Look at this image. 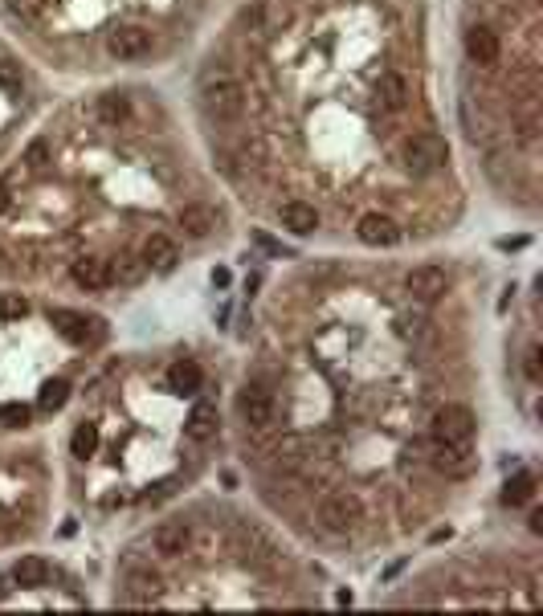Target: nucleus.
<instances>
[{
    "label": "nucleus",
    "instance_id": "f257e3e1",
    "mask_svg": "<svg viewBox=\"0 0 543 616\" xmlns=\"http://www.w3.org/2000/svg\"><path fill=\"white\" fill-rule=\"evenodd\" d=\"M319 522H323V530H331V535H348V530H356L359 522H364V502H359V494L356 490L323 494Z\"/></svg>",
    "mask_w": 543,
    "mask_h": 616
},
{
    "label": "nucleus",
    "instance_id": "f03ea898",
    "mask_svg": "<svg viewBox=\"0 0 543 616\" xmlns=\"http://www.w3.org/2000/svg\"><path fill=\"white\" fill-rule=\"evenodd\" d=\"M446 160H449V147L441 136H413V139H405V147H400V164H405L413 176L437 172V168H446Z\"/></svg>",
    "mask_w": 543,
    "mask_h": 616
},
{
    "label": "nucleus",
    "instance_id": "7ed1b4c3",
    "mask_svg": "<svg viewBox=\"0 0 543 616\" xmlns=\"http://www.w3.org/2000/svg\"><path fill=\"white\" fill-rule=\"evenodd\" d=\"M204 111L217 119V123H233V119L245 115V86L233 82V78H217L204 86Z\"/></svg>",
    "mask_w": 543,
    "mask_h": 616
},
{
    "label": "nucleus",
    "instance_id": "20e7f679",
    "mask_svg": "<svg viewBox=\"0 0 543 616\" xmlns=\"http://www.w3.org/2000/svg\"><path fill=\"white\" fill-rule=\"evenodd\" d=\"M429 465L446 478H470L478 465L470 441H433V453H429Z\"/></svg>",
    "mask_w": 543,
    "mask_h": 616
},
{
    "label": "nucleus",
    "instance_id": "39448f33",
    "mask_svg": "<svg viewBox=\"0 0 543 616\" xmlns=\"http://www.w3.org/2000/svg\"><path fill=\"white\" fill-rule=\"evenodd\" d=\"M474 429H478V421L465 405H441L433 413V424H429L433 441H470Z\"/></svg>",
    "mask_w": 543,
    "mask_h": 616
},
{
    "label": "nucleus",
    "instance_id": "423d86ee",
    "mask_svg": "<svg viewBox=\"0 0 543 616\" xmlns=\"http://www.w3.org/2000/svg\"><path fill=\"white\" fill-rule=\"evenodd\" d=\"M237 413H242V421L250 424V429H270L274 416H278V408H274V396L266 392V388L250 384L237 392Z\"/></svg>",
    "mask_w": 543,
    "mask_h": 616
},
{
    "label": "nucleus",
    "instance_id": "0eeeda50",
    "mask_svg": "<svg viewBox=\"0 0 543 616\" xmlns=\"http://www.w3.org/2000/svg\"><path fill=\"white\" fill-rule=\"evenodd\" d=\"M107 49H111V58L119 62H139L152 53V33L139 29V25H119L107 37Z\"/></svg>",
    "mask_w": 543,
    "mask_h": 616
},
{
    "label": "nucleus",
    "instance_id": "6e6552de",
    "mask_svg": "<svg viewBox=\"0 0 543 616\" xmlns=\"http://www.w3.org/2000/svg\"><path fill=\"white\" fill-rule=\"evenodd\" d=\"M356 237L372 250H388V245H397L400 241V225L388 217V212H364L356 221Z\"/></svg>",
    "mask_w": 543,
    "mask_h": 616
},
{
    "label": "nucleus",
    "instance_id": "1a4fd4ad",
    "mask_svg": "<svg viewBox=\"0 0 543 616\" xmlns=\"http://www.w3.org/2000/svg\"><path fill=\"white\" fill-rule=\"evenodd\" d=\"M446 286H449V278L441 266H417V270H408V278H405L408 299H417V302H437L446 294Z\"/></svg>",
    "mask_w": 543,
    "mask_h": 616
},
{
    "label": "nucleus",
    "instance_id": "9d476101",
    "mask_svg": "<svg viewBox=\"0 0 543 616\" xmlns=\"http://www.w3.org/2000/svg\"><path fill=\"white\" fill-rule=\"evenodd\" d=\"M188 543H193V527L188 522H160V527L152 530V551L155 555H164V559H176V555H185Z\"/></svg>",
    "mask_w": 543,
    "mask_h": 616
},
{
    "label": "nucleus",
    "instance_id": "9b49d317",
    "mask_svg": "<svg viewBox=\"0 0 543 616\" xmlns=\"http://www.w3.org/2000/svg\"><path fill=\"white\" fill-rule=\"evenodd\" d=\"M176 261H180V250H176V241L168 233H152L144 241V266L147 270H160V274H172Z\"/></svg>",
    "mask_w": 543,
    "mask_h": 616
},
{
    "label": "nucleus",
    "instance_id": "f8f14e48",
    "mask_svg": "<svg viewBox=\"0 0 543 616\" xmlns=\"http://www.w3.org/2000/svg\"><path fill=\"white\" fill-rule=\"evenodd\" d=\"M278 221H282V229H291L294 237H310V233L319 229V212H315V204H307V201H286L278 209Z\"/></svg>",
    "mask_w": 543,
    "mask_h": 616
},
{
    "label": "nucleus",
    "instance_id": "ddd939ff",
    "mask_svg": "<svg viewBox=\"0 0 543 616\" xmlns=\"http://www.w3.org/2000/svg\"><path fill=\"white\" fill-rule=\"evenodd\" d=\"M176 225L185 229V237L204 241V237H209V233L217 229V212L209 209V204H185V209L176 212Z\"/></svg>",
    "mask_w": 543,
    "mask_h": 616
},
{
    "label": "nucleus",
    "instance_id": "4468645a",
    "mask_svg": "<svg viewBox=\"0 0 543 616\" xmlns=\"http://www.w3.org/2000/svg\"><path fill=\"white\" fill-rule=\"evenodd\" d=\"M465 53H470V62H478V66H495L498 62V33L486 29V25H474V29L465 33Z\"/></svg>",
    "mask_w": 543,
    "mask_h": 616
},
{
    "label": "nucleus",
    "instance_id": "2eb2a0df",
    "mask_svg": "<svg viewBox=\"0 0 543 616\" xmlns=\"http://www.w3.org/2000/svg\"><path fill=\"white\" fill-rule=\"evenodd\" d=\"M123 587H127V600H155L160 596V587H164V579H160V571H152V568H131L123 576Z\"/></svg>",
    "mask_w": 543,
    "mask_h": 616
},
{
    "label": "nucleus",
    "instance_id": "dca6fc26",
    "mask_svg": "<svg viewBox=\"0 0 543 616\" xmlns=\"http://www.w3.org/2000/svg\"><path fill=\"white\" fill-rule=\"evenodd\" d=\"M70 278H74L82 290H103V286H111V261H103V258H78L74 270H70Z\"/></svg>",
    "mask_w": 543,
    "mask_h": 616
},
{
    "label": "nucleus",
    "instance_id": "f3484780",
    "mask_svg": "<svg viewBox=\"0 0 543 616\" xmlns=\"http://www.w3.org/2000/svg\"><path fill=\"white\" fill-rule=\"evenodd\" d=\"M201 384H204V372L196 359H176V364L168 367V388H172V392L193 396V392H201Z\"/></svg>",
    "mask_w": 543,
    "mask_h": 616
},
{
    "label": "nucleus",
    "instance_id": "a211bd4d",
    "mask_svg": "<svg viewBox=\"0 0 543 616\" xmlns=\"http://www.w3.org/2000/svg\"><path fill=\"white\" fill-rule=\"evenodd\" d=\"M217 424H221V416H217V408L213 405H193V413H188V421H185V437L188 441H209V437L217 433Z\"/></svg>",
    "mask_w": 543,
    "mask_h": 616
},
{
    "label": "nucleus",
    "instance_id": "6ab92c4d",
    "mask_svg": "<svg viewBox=\"0 0 543 616\" xmlns=\"http://www.w3.org/2000/svg\"><path fill=\"white\" fill-rule=\"evenodd\" d=\"M49 323L58 327V335L62 339H70V343H90V323H86V315H78V310H49Z\"/></svg>",
    "mask_w": 543,
    "mask_h": 616
},
{
    "label": "nucleus",
    "instance_id": "aec40b11",
    "mask_svg": "<svg viewBox=\"0 0 543 616\" xmlns=\"http://www.w3.org/2000/svg\"><path fill=\"white\" fill-rule=\"evenodd\" d=\"M49 579V563L41 555H21L17 568H12V584L21 587H41Z\"/></svg>",
    "mask_w": 543,
    "mask_h": 616
},
{
    "label": "nucleus",
    "instance_id": "412c9836",
    "mask_svg": "<svg viewBox=\"0 0 543 616\" xmlns=\"http://www.w3.org/2000/svg\"><path fill=\"white\" fill-rule=\"evenodd\" d=\"M376 94H380V106H384V111H405L408 106V82L400 74H384L380 78V86H376Z\"/></svg>",
    "mask_w": 543,
    "mask_h": 616
},
{
    "label": "nucleus",
    "instance_id": "4be33fe9",
    "mask_svg": "<svg viewBox=\"0 0 543 616\" xmlns=\"http://www.w3.org/2000/svg\"><path fill=\"white\" fill-rule=\"evenodd\" d=\"M535 498V478L531 473H514L503 486V506H527Z\"/></svg>",
    "mask_w": 543,
    "mask_h": 616
},
{
    "label": "nucleus",
    "instance_id": "5701e85b",
    "mask_svg": "<svg viewBox=\"0 0 543 616\" xmlns=\"http://www.w3.org/2000/svg\"><path fill=\"white\" fill-rule=\"evenodd\" d=\"M98 119H103L107 127L127 123V119H131V103H127L123 94H103L98 98Z\"/></svg>",
    "mask_w": 543,
    "mask_h": 616
},
{
    "label": "nucleus",
    "instance_id": "b1692460",
    "mask_svg": "<svg viewBox=\"0 0 543 616\" xmlns=\"http://www.w3.org/2000/svg\"><path fill=\"white\" fill-rule=\"evenodd\" d=\"M147 274L144 258H115L111 261V282H123V286H139Z\"/></svg>",
    "mask_w": 543,
    "mask_h": 616
},
{
    "label": "nucleus",
    "instance_id": "393cba45",
    "mask_svg": "<svg viewBox=\"0 0 543 616\" xmlns=\"http://www.w3.org/2000/svg\"><path fill=\"white\" fill-rule=\"evenodd\" d=\"M66 400H70L66 380H45V384H41V396H37L41 413H58V408H66Z\"/></svg>",
    "mask_w": 543,
    "mask_h": 616
},
{
    "label": "nucleus",
    "instance_id": "a878e982",
    "mask_svg": "<svg viewBox=\"0 0 543 616\" xmlns=\"http://www.w3.org/2000/svg\"><path fill=\"white\" fill-rule=\"evenodd\" d=\"M70 449H74V457H95V449H98V424H90V421L78 424L74 437H70Z\"/></svg>",
    "mask_w": 543,
    "mask_h": 616
},
{
    "label": "nucleus",
    "instance_id": "bb28decb",
    "mask_svg": "<svg viewBox=\"0 0 543 616\" xmlns=\"http://www.w3.org/2000/svg\"><path fill=\"white\" fill-rule=\"evenodd\" d=\"M45 4L49 0H9V12L21 21H37L41 12H45Z\"/></svg>",
    "mask_w": 543,
    "mask_h": 616
},
{
    "label": "nucleus",
    "instance_id": "cd10ccee",
    "mask_svg": "<svg viewBox=\"0 0 543 616\" xmlns=\"http://www.w3.org/2000/svg\"><path fill=\"white\" fill-rule=\"evenodd\" d=\"M29 424V405H4L0 408V429H21Z\"/></svg>",
    "mask_w": 543,
    "mask_h": 616
},
{
    "label": "nucleus",
    "instance_id": "c85d7f7f",
    "mask_svg": "<svg viewBox=\"0 0 543 616\" xmlns=\"http://www.w3.org/2000/svg\"><path fill=\"white\" fill-rule=\"evenodd\" d=\"M21 315H29V302L21 294H0V318H21Z\"/></svg>",
    "mask_w": 543,
    "mask_h": 616
},
{
    "label": "nucleus",
    "instance_id": "c756f323",
    "mask_svg": "<svg viewBox=\"0 0 543 616\" xmlns=\"http://www.w3.org/2000/svg\"><path fill=\"white\" fill-rule=\"evenodd\" d=\"M25 164H29L33 172H37V168H45V164H49V144H45V139H33V144L25 147Z\"/></svg>",
    "mask_w": 543,
    "mask_h": 616
},
{
    "label": "nucleus",
    "instance_id": "7c9ffc66",
    "mask_svg": "<svg viewBox=\"0 0 543 616\" xmlns=\"http://www.w3.org/2000/svg\"><path fill=\"white\" fill-rule=\"evenodd\" d=\"M0 90H4V94H21V74H17V66H9V62H0Z\"/></svg>",
    "mask_w": 543,
    "mask_h": 616
},
{
    "label": "nucleus",
    "instance_id": "2f4dec72",
    "mask_svg": "<svg viewBox=\"0 0 543 616\" xmlns=\"http://www.w3.org/2000/svg\"><path fill=\"white\" fill-rule=\"evenodd\" d=\"M527 380H539V347L527 351Z\"/></svg>",
    "mask_w": 543,
    "mask_h": 616
},
{
    "label": "nucleus",
    "instance_id": "473e14b6",
    "mask_svg": "<svg viewBox=\"0 0 543 616\" xmlns=\"http://www.w3.org/2000/svg\"><path fill=\"white\" fill-rule=\"evenodd\" d=\"M9 201H12V196H9V184H0V212L9 209Z\"/></svg>",
    "mask_w": 543,
    "mask_h": 616
},
{
    "label": "nucleus",
    "instance_id": "72a5a7b5",
    "mask_svg": "<svg viewBox=\"0 0 543 616\" xmlns=\"http://www.w3.org/2000/svg\"><path fill=\"white\" fill-rule=\"evenodd\" d=\"M213 282L217 286H229V270H213Z\"/></svg>",
    "mask_w": 543,
    "mask_h": 616
}]
</instances>
